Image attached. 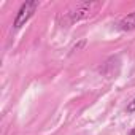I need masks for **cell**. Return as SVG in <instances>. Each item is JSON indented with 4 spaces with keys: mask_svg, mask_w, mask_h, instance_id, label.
Wrapping results in <instances>:
<instances>
[{
    "mask_svg": "<svg viewBox=\"0 0 135 135\" xmlns=\"http://www.w3.org/2000/svg\"><path fill=\"white\" fill-rule=\"evenodd\" d=\"M129 135H135V129H132V130L129 132Z\"/></svg>",
    "mask_w": 135,
    "mask_h": 135,
    "instance_id": "5b68a950",
    "label": "cell"
},
{
    "mask_svg": "<svg viewBox=\"0 0 135 135\" xmlns=\"http://www.w3.org/2000/svg\"><path fill=\"white\" fill-rule=\"evenodd\" d=\"M99 3H80L76 7V10L72 13V21H80L83 18H88L91 13H92V8H97Z\"/></svg>",
    "mask_w": 135,
    "mask_h": 135,
    "instance_id": "7a4b0ae2",
    "label": "cell"
},
{
    "mask_svg": "<svg viewBox=\"0 0 135 135\" xmlns=\"http://www.w3.org/2000/svg\"><path fill=\"white\" fill-rule=\"evenodd\" d=\"M133 111H135V99L127 105V113H133Z\"/></svg>",
    "mask_w": 135,
    "mask_h": 135,
    "instance_id": "277c9868",
    "label": "cell"
},
{
    "mask_svg": "<svg viewBox=\"0 0 135 135\" xmlns=\"http://www.w3.org/2000/svg\"><path fill=\"white\" fill-rule=\"evenodd\" d=\"M119 27H121L122 30H133V29H135V11L130 13L129 16H126V18L121 21Z\"/></svg>",
    "mask_w": 135,
    "mask_h": 135,
    "instance_id": "3957f363",
    "label": "cell"
},
{
    "mask_svg": "<svg viewBox=\"0 0 135 135\" xmlns=\"http://www.w3.org/2000/svg\"><path fill=\"white\" fill-rule=\"evenodd\" d=\"M37 8H38V2L37 0H30V2H24L22 5H21V8H19V11H18V15H16V19H15V29H21L32 16H33V13L37 11Z\"/></svg>",
    "mask_w": 135,
    "mask_h": 135,
    "instance_id": "6da1fadb",
    "label": "cell"
}]
</instances>
